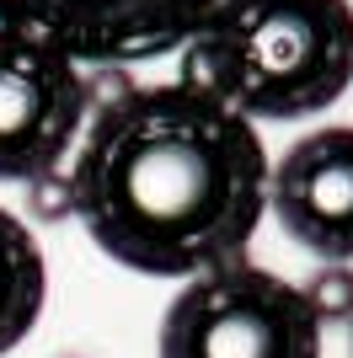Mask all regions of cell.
I'll list each match as a JSON object with an SVG mask.
<instances>
[{
  "instance_id": "cell-1",
  "label": "cell",
  "mask_w": 353,
  "mask_h": 358,
  "mask_svg": "<svg viewBox=\"0 0 353 358\" xmlns=\"http://www.w3.org/2000/svg\"><path fill=\"white\" fill-rule=\"evenodd\" d=\"M268 150L247 113L193 80L129 86L75 145V220L145 278H198L247 257L268 214Z\"/></svg>"
},
{
  "instance_id": "cell-2",
  "label": "cell",
  "mask_w": 353,
  "mask_h": 358,
  "mask_svg": "<svg viewBox=\"0 0 353 358\" xmlns=\"http://www.w3.org/2000/svg\"><path fill=\"white\" fill-rule=\"evenodd\" d=\"M182 80L214 91L251 123H294L353 86L348 0H247L241 11L182 48Z\"/></svg>"
},
{
  "instance_id": "cell-3",
  "label": "cell",
  "mask_w": 353,
  "mask_h": 358,
  "mask_svg": "<svg viewBox=\"0 0 353 358\" xmlns=\"http://www.w3.org/2000/svg\"><path fill=\"white\" fill-rule=\"evenodd\" d=\"M161 358H321V321L300 284L235 257L188 278L166 305Z\"/></svg>"
},
{
  "instance_id": "cell-4",
  "label": "cell",
  "mask_w": 353,
  "mask_h": 358,
  "mask_svg": "<svg viewBox=\"0 0 353 358\" xmlns=\"http://www.w3.org/2000/svg\"><path fill=\"white\" fill-rule=\"evenodd\" d=\"M241 6L247 0H0V27L38 32L91 70H123L193 48Z\"/></svg>"
},
{
  "instance_id": "cell-5",
  "label": "cell",
  "mask_w": 353,
  "mask_h": 358,
  "mask_svg": "<svg viewBox=\"0 0 353 358\" xmlns=\"http://www.w3.org/2000/svg\"><path fill=\"white\" fill-rule=\"evenodd\" d=\"M86 70L38 32L0 27V182L54 171L86 129Z\"/></svg>"
},
{
  "instance_id": "cell-6",
  "label": "cell",
  "mask_w": 353,
  "mask_h": 358,
  "mask_svg": "<svg viewBox=\"0 0 353 358\" xmlns=\"http://www.w3.org/2000/svg\"><path fill=\"white\" fill-rule=\"evenodd\" d=\"M268 209L310 257L353 262V129H316L294 139L268 171Z\"/></svg>"
},
{
  "instance_id": "cell-7",
  "label": "cell",
  "mask_w": 353,
  "mask_h": 358,
  "mask_svg": "<svg viewBox=\"0 0 353 358\" xmlns=\"http://www.w3.org/2000/svg\"><path fill=\"white\" fill-rule=\"evenodd\" d=\"M48 299V262L27 220L0 209V358L22 348L43 315Z\"/></svg>"
},
{
  "instance_id": "cell-8",
  "label": "cell",
  "mask_w": 353,
  "mask_h": 358,
  "mask_svg": "<svg viewBox=\"0 0 353 358\" xmlns=\"http://www.w3.org/2000/svg\"><path fill=\"white\" fill-rule=\"evenodd\" d=\"M300 299H305V310L316 315L321 327L353 321V268L348 262H321V268L300 284Z\"/></svg>"
},
{
  "instance_id": "cell-9",
  "label": "cell",
  "mask_w": 353,
  "mask_h": 358,
  "mask_svg": "<svg viewBox=\"0 0 353 358\" xmlns=\"http://www.w3.org/2000/svg\"><path fill=\"white\" fill-rule=\"evenodd\" d=\"M27 187V214L38 224H59V220H70L75 214V187H70V177L64 171H38L32 182H22Z\"/></svg>"
},
{
  "instance_id": "cell-10",
  "label": "cell",
  "mask_w": 353,
  "mask_h": 358,
  "mask_svg": "<svg viewBox=\"0 0 353 358\" xmlns=\"http://www.w3.org/2000/svg\"><path fill=\"white\" fill-rule=\"evenodd\" d=\"M348 327H353V321H348Z\"/></svg>"
}]
</instances>
